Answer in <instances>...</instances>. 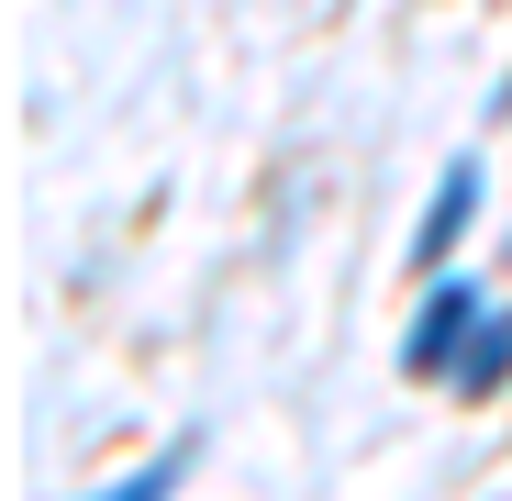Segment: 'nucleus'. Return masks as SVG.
<instances>
[{"label": "nucleus", "mask_w": 512, "mask_h": 501, "mask_svg": "<svg viewBox=\"0 0 512 501\" xmlns=\"http://www.w3.org/2000/svg\"><path fill=\"white\" fill-rule=\"evenodd\" d=\"M479 323H490V301H479L468 279H435V301H423L401 368H412V379H457V357H468V334H479Z\"/></svg>", "instance_id": "nucleus-1"}, {"label": "nucleus", "mask_w": 512, "mask_h": 501, "mask_svg": "<svg viewBox=\"0 0 512 501\" xmlns=\"http://www.w3.org/2000/svg\"><path fill=\"white\" fill-rule=\"evenodd\" d=\"M468 212H479V156H457L446 179H435V212H423V234H412V268H423V279H446V257H457Z\"/></svg>", "instance_id": "nucleus-2"}, {"label": "nucleus", "mask_w": 512, "mask_h": 501, "mask_svg": "<svg viewBox=\"0 0 512 501\" xmlns=\"http://www.w3.org/2000/svg\"><path fill=\"white\" fill-rule=\"evenodd\" d=\"M501 379H512V312H490V323L468 334V357H457V379H446V390H468V401H479V390H501Z\"/></svg>", "instance_id": "nucleus-3"}, {"label": "nucleus", "mask_w": 512, "mask_h": 501, "mask_svg": "<svg viewBox=\"0 0 512 501\" xmlns=\"http://www.w3.org/2000/svg\"><path fill=\"white\" fill-rule=\"evenodd\" d=\"M179 479H190V435H179V446H156V468H145V479H112V490H90V501H167Z\"/></svg>", "instance_id": "nucleus-4"}]
</instances>
